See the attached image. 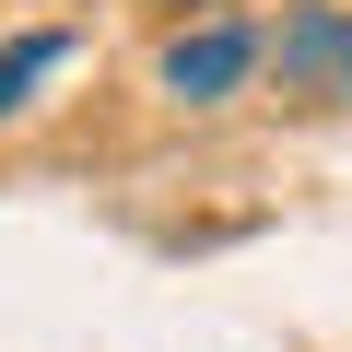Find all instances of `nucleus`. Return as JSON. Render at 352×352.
Masks as SVG:
<instances>
[{
	"label": "nucleus",
	"instance_id": "nucleus-1",
	"mask_svg": "<svg viewBox=\"0 0 352 352\" xmlns=\"http://www.w3.org/2000/svg\"><path fill=\"white\" fill-rule=\"evenodd\" d=\"M258 59L282 71V94H352V0L282 12V36H258Z\"/></svg>",
	"mask_w": 352,
	"mask_h": 352
},
{
	"label": "nucleus",
	"instance_id": "nucleus-3",
	"mask_svg": "<svg viewBox=\"0 0 352 352\" xmlns=\"http://www.w3.org/2000/svg\"><path fill=\"white\" fill-rule=\"evenodd\" d=\"M59 59H71V36H12V47H0V118H12V106L59 71Z\"/></svg>",
	"mask_w": 352,
	"mask_h": 352
},
{
	"label": "nucleus",
	"instance_id": "nucleus-2",
	"mask_svg": "<svg viewBox=\"0 0 352 352\" xmlns=\"http://www.w3.org/2000/svg\"><path fill=\"white\" fill-rule=\"evenodd\" d=\"M247 71H258V36H247L235 12H212V24H188V36H164V94H176V106H223Z\"/></svg>",
	"mask_w": 352,
	"mask_h": 352
},
{
	"label": "nucleus",
	"instance_id": "nucleus-4",
	"mask_svg": "<svg viewBox=\"0 0 352 352\" xmlns=\"http://www.w3.org/2000/svg\"><path fill=\"white\" fill-rule=\"evenodd\" d=\"M164 12H200V24H212V12H223V0H164Z\"/></svg>",
	"mask_w": 352,
	"mask_h": 352
}]
</instances>
